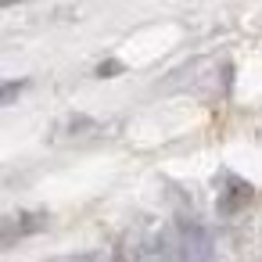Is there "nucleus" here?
Returning <instances> with one entry per match:
<instances>
[{"mask_svg":"<svg viewBox=\"0 0 262 262\" xmlns=\"http://www.w3.org/2000/svg\"><path fill=\"white\" fill-rule=\"evenodd\" d=\"M126 262H215L212 237L194 223L165 230H137L126 241Z\"/></svg>","mask_w":262,"mask_h":262,"instance_id":"nucleus-1","label":"nucleus"},{"mask_svg":"<svg viewBox=\"0 0 262 262\" xmlns=\"http://www.w3.org/2000/svg\"><path fill=\"white\" fill-rule=\"evenodd\" d=\"M255 198V190H251V183L248 180H241V176H226L223 180V190H219V215H233V212H241L248 201Z\"/></svg>","mask_w":262,"mask_h":262,"instance_id":"nucleus-2","label":"nucleus"},{"mask_svg":"<svg viewBox=\"0 0 262 262\" xmlns=\"http://www.w3.org/2000/svg\"><path fill=\"white\" fill-rule=\"evenodd\" d=\"M15 94H18V83H8V90H4V104H8Z\"/></svg>","mask_w":262,"mask_h":262,"instance_id":"nucleus-3","label":"nucleus"}]
</instances>
